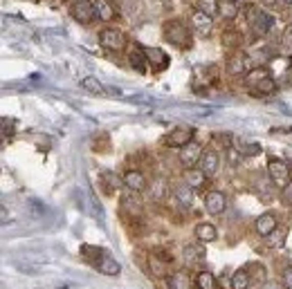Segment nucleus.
Masks as SVG:
<instances>
[{"instance_id": "nucleus-26", "label": "nucleus", "mask_w": 292, "mask_h": 289, "mask_svg": "<svg viewBox=\"0 0 292 289\" xmlns=\"http://www.w3.org/2000/svg\"><path fill=\"white\" fill-rule=\"evenodd\" d=\"M250 282H252V278H250V274H247L245 269H238L232 276V289H247L250 287Z\"/></svg>"}, {"instance_id": "nucleus-21", "label": "nucleus", "mask_w": 292, "mask_h": 289, "mask_svg": "<svg viewBox=\"0 0 292 289\" xmlns=\"http://www.w3.org/2000/svg\"><path fill=\"white\" fill-rule=\"evenodd\" d=\"M176 200H178L180 204H184V206H189V204L193 202V189H191L187 182L178 184V186H176Z\"/></svg>"}, {"instance_id": "nucleus-12", "label": "nucleus", "mask_w": 292, "mask_h": 289, "mask_svg": "<svg viewBox=\"0 0 292 289\" xmlns=\"http://www.w3.org/2000/svg\"><path fill=\"white\" fill-rule=\"evenodd\" d=\"M191 25H193V30H196V32L205 36V34H209V32H211L213 20H211V16L202 14V11H193V16H191Z\"/></svg>"}, {"instance_id": "nucleus-5", "label": "nucleus", "mask_w": 292, "mask_h": 289, "mask_svg": "<svg viewBox=\"0 0 292 289\" xmlns=\"http://www.w3.org/2000/svg\"><path fill=\"white\" fill-rule=\"evenodd\" d=\"M70 14L72 18L79 20V22H92L94 16H97V11H94V3H90V0H75L70 7Z\"/></svg>"}, {"instance_id": "nucleus-16", "label": "nucleus", "mask_w": 292, "mask_h": 289, "mask_svg": "<svg viewBox=\"0 0 292 289\" xmlns=\"http://www.w3.org/2000/svg\"><path fill=\"white\" fill-rule=\"evenodd\" d=\"M193 233L200 242H213L216 240V235H218V231H216V226L209 224V222H200V224H196Z\"/></svg>"}, {"instance_id": "nucleus-7", "label": "nucleus", "mask_w": 292, "mask_h": 289, "mask_svg": "<svg viewBox=\"0 0 292 289\" xmlns=\"http://www.w3.org/2000/svg\"><path fill=\"white\" fill-rule=\"evenodd\" d=\"M144 54H146V61H149L151 70L162 72L168 65V56L162 52L160 47H144Z\"/></svg>"}, {"instance_id": "nucleus-18", "label": "nucleus", "mask_w": 292, "mask_h": 289, "mask_svg": "<svg viewBox=\"0 0 292 289\" xmlns=\"http://www.w3.org/2000/svg\"><path fill=\"white\" fill-rule=\"evenodd\" d=\"M168 289H191V278L187 271H173L168 276Z\"/></svg>"}, {"instance_id": "nucleus-13", "label": "nucleus", "mask_w": 292, "mask_h": 289, "mask_svg": "<svg viewBox=\"0 0 292 289\" xmlns=\"http://www.w3.org/2000/svg\"><path fill=\"white\" fill-rule=\"evenodd\" d=\"M200 168L205 171V175H213L218 171V164H221V157H218V152L216 150H207V152H202V157H200Z\"/></svg>"}, {"instance_id": "nucleus-23", "label": "nucleus", "mask_w": 292, "mask_h": 289, "mask_svg": "<svg viewBox=\"0 0 292 289\" xmlns=\"http://www.w3.org/2000/svg\"><path fill=\"white\" fill-rule=\"evenodd\" d=\"M227 72L229 74H234V76L245 74V56L243 54H234L232 59H229V63H227Z\"/></svg>"}, {"instance_id": "nucleus-36", "label": "nucleus", "mask_w": 292, "mask_h": 289, "mask_svg": "<svg viewBox=\"0 0 292 289\" xmlns=\"http://www.w3.org/2000/svg\"><path fill=\"white\" fill-rule=\"evenodd\" d=\"M283 285H285V289H292V267L283 271Z\"/></svg>"}, {"instance_id": "nucleus-41", "label": "nucleus", "mask_w": 292, "mask_h": 289, "mask_svg": "<svg viewBox=\"0 0 292 289\" xmlns=\"http://www.w3.org/2000/svg\"><path fill=\"white\" fill-rule=\"evenodd\" d=\"M283 3H285V5H292V0H283Z\"/></svg>"}, {"instance_id": "nucleus-8", "label": "nucleus", "mask_w": 292, "mask_h": 289, "mask_svg": "<svg viewBox=\"0 0 292 289\" xmlns=\"http://www.w3.org/2000/svg\"><path fill=\"white\" fill-rule=\"evenodd\" d=\"M205 206H207V211L209 213L218 215V213H223L225 208H227V197H225L221 191H211L209 195L205 197Z\"/></svg>"}, {"instance_id": "nucleus-37", "label": "nucleus", "mask_w": 292, "mask_h": 289, "mask_svg": "<svg viewBox=\"0 0 292 289\" xmlns=\"http://www.w3.org/2000/svg\"><path fill=\"white\" fill-rule=\"evenodd\" d=\"M283 43L285 45H290L292 43V25L285 27V34H283Z\"/></svg>"}, {"instance_id": "nucleus-30", "label": "nucleus", "mask_w": 292, "mask_h": 289, "mask_svg": "<svg viewBox=\"0 0 292 289\" xmlns=\"http://www.w3.org/2000/svg\"><path fill=\"white\" fill-rule=\"evenodd\" d=\"M200 289H216V278L209 274V271H200L198 278H196Z\"/></svg>"}, {"instance_id": "nucleus-28", "label": "nucleus", "mask_w": 292, "mask_h": 289, "mask_svg": "<svg viewBox=\"0 0 292 289\" xmlns=\"http://www.w3.org/2000/svg\"><path fill=\"white\" fill-rule=\"evenodd\" d=\"M196 11H202V14L213 18V16L218 14V3L216 0H198V3H196Z\"/></svg>"}, {"instance_id": "nucleus-19", "label": "nucleus", "mask_w": 292, "mask_h": 289, "mask_svg": "<svg viewBox=\"0 0 292 289\" xmlns=\"http://www.w3.org/2000/svg\"><path fill=\"white\" fill-rule=\"evenodd\" d=\"M218 14H221L225 20H234L236 16H238V5H236V0H221V3H218Z\"/></svg>"}, {"instance_id": "nucleus-14", "label": "nucleus", "mask_w": 292, "mask_h": 289, "mask_svg": "<svg viewBox=\"0 0 292 289\" xmlns=\"http://www.w3.org/2000/svg\"><path fill=\"white\" fill-rule=\"evenodd\" d=\"M277 218H274L272 213H263V215H258V220H256V231H258V235H270L274 229H277Z\"/></svg>"}, {"instance_id": "nucleus-34", "label": "nucleus", "mask_w": 292, "mask_h": 289, "mask_svg": "<svg viewBox=\"0 0 292 289\" xmlns=\"http://www.w3.org/2000/svg\"><path fill=\"white\" fill-rule=\"evenodd\" d=\"M81 251H83V256H88V258H94V265H97V260L104 256V251L101 249H94V247H90V245H83L81 247Z\"/></svg>"}, {"instance_id": "nucleus-27", "label": "nucleus", "mask_w": 292, "mask_h": 289, "mask_svg": "<svg viewBox=\"0 0 292 289\" xmlns=\"http://www.w3.org/2000/svg\"><path fill=\"white\" fill-rule=\"evenodd\" d=\"M240 152V157H256L263 152V146L256 144V141H250V144H243V146H236Z\"/></svg>"}, {"instance_id": "nucleus-39", "label": "nucleus", "mask_w": 292, "mask_h": 289, "mask_svg": "<svg viewBox=\"0 0 292 289\" xmlns=\"http://www.w3.org/2000/svg\"><path fill=\"white\" fill-rule=\"evenodd\" d=\"M283 287H285V285H279V282H277V285H267L265 289H283Z\"/></svg>"}, {"instance_id": "nucleus-11", "label": "nucleus", "mask_w": 292, "mask_h": 289, "mask_svg": "<svg viewBox=\"0 0 292 289\" xmlns=\"http://www.w3.org/2000/svg\"><path fill=\"white\" fill-rule=\"evenodd\" d=\"M124 186L133 193H139V191L146 189V177L139 171H128L124 175Z\"/></svg>"}, {"instance_id": "nucleus-25", "label": "nucleus", "mask_w": 292, "mask_h": 289, "mask_svg": "<svg viewBox=\"0 0 292 289\" xmlns=\"http://www.w3.org/2000/svg\"><path fill=\"white\" fill-rule=\"evenodd\" d=\"M283 242H285V229H281V226H277V229H274L272 233L265 235V245L272 247V249L283 247Z\"/></svg>"}, {"instance_id": "nucleus-24", "label": "nucleus", "mask_w": 292, "mask_h": 289, "mask_svg": "<svg viewBox=\"0 0 292 289\" xmlns=\"http://www.w3.org/2000/svg\"><path fill=\"white\" fill-rule=\"evenodd\" d=\"M205 258V249H202L200 245H187L184 247V260L187 262H200V260Z\"/></svg>"}, {"instance_id": "nucleus-38", "label": "nucleus", "mask_w": 292, "mask_h": 289, "mask_svg": "<svg viewBox=\"0 0 292 289\" xmlns=\"http://www.w3.org/2000/svg\"><path fill=\"white\" fill-rule=\"evenodd\" d=\"M285 86H290V88H292V67H290L288 72H285Z\"/></svg>"}, {"instance_id": "nucleus-20", "label": "nucleus", "mask_w": 292, "mask_h": 289, "mask_svg": "<svg viewBox=\"0 0 292 289\" xmlns=\"http://www.w3.org/2000/svg\"><path fill=\"white\" fill-rule=\"evenodd\" d=\"M252 92H254V94H261V96H267V94L277 92V83H274L272 76H265V78H261L256 86H252Z\"/></svg>"}, {"instance_id": "nucleus-35", "label": "nucleus", "mask_w": 292, "mask_h": 289, "mask_svg": "<svg viewBox=\"0 0 292 289\" xmlns=\"http://www.w3.org/2000/svg\"><path fill=\"white\" fill-rule=\"evenodd\" d=\"M281 202H283L285 206H292V182H288L281 189Z\"/></svg>"}, {"instance_id": "nucleus-10", "label": "nucleus", "mask_w": 292, "mask_h": 289, "mask_svg": "<svg viewBox=\"0 0 292 289\" xmlns=\"http://www.w3.org/2000/svg\"><path fill=\"white\" fill-rule=\"evenodd\" d=\"M191 137H193V128H176V130H171V133H168V144L171 146H180V148H182V146H187L189 141H191Z\"/></svg>"}, {"instance_id": "nucleus-15", "label": "nucleus", "mask_w": 292, "mask_h": 289, "mask_svg": "<svg viewBox=\"0 0 292 289\" xmlns=\"http://www.w3.org/2000/svg\"><path fill=\"white\" fill-rule=\"evenodd\" d=\"M97 269L101 271L104 276H117L121 271V267H119V262H117L115 258H110L108 253H104L99 260H97Z\"/></svg>"}, {"instance_id": "nucleus-40", "label": "nucleus", "mask_w": 292, "mask_h": 289, "mask_svg": "<svg viewBox=\"0 0 292 289\" xmlns=\"http://www.w3.org/2000/svg\"><path fill=\"white\" fill-rule=\"evenodd\" d=\"M263 3H265L267 7H272V5H277V0H263Z\"/></svg>"}, {"instance_id": "nucleus-32", "label": "nucleus", "mask_w": 292, "mask_h": 289, "mask_svg": "<svg viewBox=\"0 0 292 289\" xmlns=\"http://www.w3.org/2000/svg\"><path fill=\"white\" fill-rule=\"evenodd\" d=\"M265 76H270L267 74V70H254V72H250V74L245 76V86H256L258 81H261V78H265Z\"/></svg>"}, {"instance_id": "nucleus-4", "label": "nucleus", "mask_w": 292, "mask_h": 289, "mask_svg": "<svg viewBox=\"0 0 292 289\" xmlns=\"http://www.w3.org/2000/svg\"><path fill=\"white\" fill-rule=\"evenodd\" d=\"M99 43L104 49L119 52V49H124V45H126V38H124V34L119 30H115V27H106V30L99 34Z\"/></svg>"}, {"instance_id": "nucleus-22", "label": "nucleus", "mask_w": 292, "mask_h": 289, "mask_svg": "<svg viewBox=\"0 0 292 289\" xmlns=\"http://www.w3.org/2000/svg\"><path fill=\"white\" fill-rule=\"evenodd\" d=\"M205 171L202 168H187V177H184V182H187L191 189H198V186L205 184Z\"/></svg>"}, {"instance_id": "nucleus-29", "label": "nucleus", "mask_w": 292, "mask_h": 289, "mask_svg": "<svg viewBox=\"0 0 292 289\" xmlns=\"http://www.w3.org/2000/svg\"><path fill=\"white\" fill-rule=\"evenodd\" d=\"M81 88L88 90V92H92V94H104V86H101V83H99L94 76L81 78Z\"/></svg>"}, {"instance_id": "nucleus-17", "label": "nucleus", "mask_w": 292, "mask_h": 289, "mask_svg": "<svg viewBox=\"0 0 292 289\" xmlns=\"http://www.w3.org/2000/svg\"><path fill=\"white\" fill-rule=\"evenodd\" d=\"M94 3V11H97L99 20H112L115 18V7H112L110 0H92Z\"/></svg>"}, {"instance_id": "nucleus-3", "label": "nucleus", "mask_w": 292, "mask_h": 289, "mask_svg": "<svg viewBox=\"0 0 292 289\" xmlns=\"http://www.w3.org/2000/svg\"><path fill=\"white\" fill-rule=\"evenodd\" d=\"M164 38L168 43L178 45V47H182V45L189 43V27L184 25L182 20H171L164 25Z\"/></svg>"}, {"instance_id": "nucleus-1", "label": "nucleus", "mask_w": 292, "mask_h": 289, "mask_svg": "<svg viewBox=\"0 0 292 289\" xmlns=\"http://www.w3.org/2000/svg\"><path fill=\"white\" fill-rule=\"evenodd\" d=\"M267 175H270V182H272L274 186H281V189H283V186L290 182L288 162L279 160V157H272V160L267 162Z\"/></svg>"}, {"instance_id": "nucleus-2", "label": "nucleus", "mask_w": 292, "mask_h": 289, "mask_svg": "<svg viewBox=\"0 0 292 289\" xmlns=\"http://www.w3.org/2000/svg\"><path fill=\"white\" fill-rule=\"evenodd\" d=\"M247 16H250V27H252V32H254L256 36H265V34L272 30V25H274V18L270 14H265L263 9L250 7V9H247Z\"/></svg>"}, {"instance_id": "nucleus-6", "label": "nucleus", "mask_w": 292, "mask_h": 289, "mask_svg": "<svg viewBox=\"0 0 292 289\" xmlns=\"http://www.w3.org/2000/svg\"><path fill=\"white\" fill-rule=\"evenodd\" d=\"M200 157H202V150H200L198 141H189L187 146H182V148H180V164H182V166H187V168H193L196 164L200 162Z\"/></svg>"}, {"instance_id": "nucleus-9", "label": "nucleus", "mask_w": 292, "mask_h": 289, "mask_svg": "<svg viewBox=\"0 0 292 289\" xmlns=\"http://www.w3.org/2000/svg\"><path fill=\"white\" fill-rule=\"evenodd\" d=\"M128 63L135 72H139V74H146V65H149V61H146V54H144V47H139V45H135V47L128 52Z\"/></svg>"}, {"instance_id": "nucleus-31", "label": "nucleus", "mask_w": 292, "mask_h": 289, "mask_svg": "<svg viewBox=\"0 0 292 289\" xmlns=\"http://www.w3.org/2000/svg\"><path fill=\"white\" fill-rule=\"evenodd\" d=\"M104 182H106V189H108V193H112V191H117L124 184V179H119L115 173H104Z\"/></svg>"}, {"instance_id": "nucleus-33", "label": "nucleus", "mask_w": 292, "mask_h": 289, "mask_svg": "<svg viewBox=\"0 0 292 289\" xmlns=\"http://www.w3.org/2000/svg\"><path fill=\"white\" fill-rule=\"evenodd\" d=\"M124 206H126L128 211L142 213V204H139V200H137V197H131V195H126V197H124Z\"/></svg>"}]
</instances>
